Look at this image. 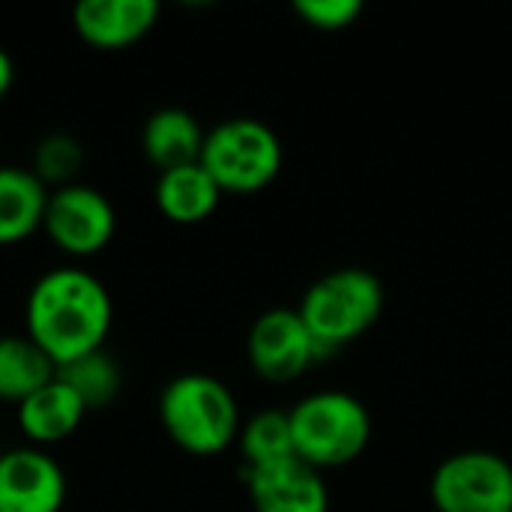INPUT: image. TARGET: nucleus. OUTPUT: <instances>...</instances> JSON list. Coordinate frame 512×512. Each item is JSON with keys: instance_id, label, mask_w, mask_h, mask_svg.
Returning <instances> with one entry per match:
<instances>
[{"instance_id": "nucleus-18", "label": "nucleus", "mask_w": 512, "mask_h": 512, "mask_svg": "<svg viewBox=\"0 0 512 512\" xmlns=\"http://www.w3.org/2000/svg\"><path fill=\"white\" fill-rule=\"evenodd\" d=\"M237 444H240L246 471L297 459L288 411H273V408L258 411L255 417H249V423L240 426Z\"/></svg>"}, {"instance_id": "nucleus-8", "label": "nucleus", "mask_w": 512, "mask_h": 512, "mask_svg": "<svg viewBox=\"0 0 512 512\" xmlns=\"http://www.w3.org/2000/svg\"><path fill=\"white\" fill-rule=\"evenodd\" d=\"M249 366L267 384L297 381L315 360L318 345L297 309H267L255 318L246 339Z\"/></svg>"}, {"instance_id": "nucleus-10", "label": "nucleus", "mask_w": 512, "mask_h": 512, "mask_svg": "<svg viewBox=\"0 0 512 512\" xmlns=\"http://www.w3.org/2000/svg\"><path fill=\"white\" fill-rule=\"evenodd\" d=\"M246 489L255 512H330L321 471L300 459L246 471Z\"/></svg>"}, {"instance_id": "nucleus-19", "label": "nucleus", "mask_w": 512, "mask_h": 512, "mask_svg": "<svg viewBox=\"0 0 512 512\" xmlns=\"http://www.w3.org/2000/svg\"><path fill=\"white\" fill-rule=\"evenodd\" d=\"M84 165V147L69 132H48L33 147V165L30 171L51 189L75 183V174Z\"/></svg>"}, {"instance_id": "nucleus-5", "label": "nucleus", "mask_w": 512, "mask_h": 512, "mask_svg": "<svg viewBox=\"0 0 512 512\" xmlns=\"http://www.w3.org/2000/svg\"><path fill=\"white\" fill-rule=\"evenodd\" d=\"M201 165L222 195H252L276 180L282 168V141L264 120L228 117L207 132Z\"/></svg>"}, {"instance_id": "nucleus-3", "label": "nucleus", "mask_w": 512, "mask_h": 512, "mask_svg": "<svg viewBox=\"0 0 512 512\" xmlns=\"http://www.w3.org/2000/svg\"><path fill=\"white\" fill-rule=\"evenodd\" d=\"M297 312L312 333L321 360L375 327L384 312V285L372 270L339 267L306 288Z\"/></svg>"}, {"instance_id": "nucleus-9", "label": "nucleus", "mask_w": 512, "mask_h": 512, "mask_svg": "<svg viewBox=\"0 0 512 512\" xmlns=\"http://www.w3.org/2000/svg\"><path fill=\"white\" fill-rule=\"evenodd\" d=\"M66 474L39 447L0 453V512H60L66 504Z\"/></svg>"}, {"instance_id": "nucleus-21", "label": "nucleus", "mask_w": 512, "mask_h": 512, "mask_svg": "<svg viewBox=\"0 0 512 512\" xmlns=\"http://www.w3.org/2000/svg\"><path fill=\"white\" fill-rule=\"evenodd\" d=\"M12 81H15V63H12V57L6 54V48L0 45V99L9 93Z\"/></svg>"}, {"instance_id": "nucleus-2", "label": "nucleus", "mask_w": 512, "mask_h": 512, "mask_svg": "<svg viewBox=\"0 0 512 512\" xmlns=\"http://www.w3.org/2000/svg\"><path fill=\"white\" fill-rule=\"evenodd\" d=\"M165 435L189 456H219L240 435V408L228 384L204 372H186L165 384L159 396Z\"/></svg>"}, {"instance_id": "nucleus-16", "label": "nucleus", "mask_w": 512, "mask_h": 512, "mask_svg": "<svg viewBox=\"0 0 512 512\" xmlns=\"http://www.w3.org/2000/svg\"><path fill=\"white\" fill-rule=\"evenodd\" d=\"M54 375L57 366L27 333L0 336V402L21 405L39 387L54 381Z\"/></svg>"}, {"instance_id": "nucleus-17", "label": "nucleus", "mask_w": 512, "mask_h": 512, "mask_svg": "<svg viewBox=\"0 0 512 512\" xmlns=\"http://www.w3.org/2000/svg\"><path fill=\"white\" fill-rule=\"evenodd\" d=\"M57 381H63L87 411H102L108 408L120 390H123V372L114 354L105 348L90 351L84 357H75L63 366H57Z\"/></svg>"}, {"instance_id": "nucleus-6", "label": "nucleus", "mask_w": 512, "mask_h": 512, "mask_svg": "<svg viewBox=\"0 0 512 512\" xmlns=\"http://www.w3.org/2000/svg\"><path fill=\"white\" fill-rule=\"evenodd\" d=\"M438 512H512V465L492 450L447 456L429 483Z\"/></svg>"}, {"instance_id": "nucleus-12", "label": "nucleus", "mask_w": 512, "mask_h": 512, "mask_svg": "<svg viewBox=\"0 0 512 512\" xmlns=\"http://www.w3.org/2000/svg\"><path fill=\"white\" fill-rule=\"evenodd\" d=\"M204 138L207 132L201 129L195 114L177 105L156 108L141 126V150L147 162L159 168V174L201 162Z\"/></svg>"}, {"instance_id": "nucleus-20", "label": "nucleus", "mask_w": 512, "mask_h": 512, "mask_svg": "<svg viewBox=\"0 0 512 512\" xmlns=\"http://www.w3.org/2000/svg\"><path fill=\"white\" fill-rule=\"evenodd\" d=\"M294 12L315 30H345L360 18L363 3L360 0H297Z\"/></svg>"}, {"instance_id": "nucleus-14", "label": "nucleus", "mask_w": 512, "mask_h": 512, "mask_svg": "<svg viewBox=\"0 0 512 512\" xmlns=\"http://www.w3.org/2000/svg\"><path fill=\"white\" fill-rule=\"evenodd\" d=\"M51 189L18 165H0V246H15L33 237L45 222Z\"/></svg>"}, {"instance_id": "nucleus-4", "label": "nucleus", "mask_w": 512, "mask_h": 512, "mask_svg": "<svg viewBox=\"0 0 512 512\" xmlns=\"http://www.w3.org/2000/svg\"><path fill=\"white\" fill-rule=\"evenodd\" d=\"M294 453L315 471L342 468L363 456L372 441L369 408L342 390H321L300 399L291 411Z\"/></svg>"}, {"instance_id": "nucleus-13", "label": "nucleus", "mask_w": 512, "mask_h": 512, "mask_svg": "<svg viewBox=\"0 0 512 512\" xmlns=\"http://www.w3.org/2000/svg\"><path fill=\"white\" fill-rule=\"evenodd\" d=\"M84 414L87 408L81 405V399L54 375V381H48L18 405V426L24 438L36 447H51L72 438Z\"/></svg>"}, {"instance_id": "nucleus-1", "label": "nucleus", "mask_w": 512, "mask_h": 512, "mask_svg": "<svg viewBox=\"0 0 512 512\" xmlns=\"http://www.w3.org/2000/svg\"><path fill=\"white\" fill-rule=\"evenodd\" d=\"M114 321V303L99 276L81 267H57L42 273L24 309L27 336L63 366L75 357L105 348Z\"/></svg>"}, {"instance_id": "nucleus-7", "label": "nucleus", "mask_w": 512, "mask_h": 512, "mask_svg": "<svg viewBox=\"0 0 512 512\" xmlns=\"http://www.w3.org/2000/svg\"><path fill=\"white\" fill-rule=\"evenodd\" d=\"M42 231L60 252L72 258H87L102 252L114 240L117 210L96 186L69 183L51 189Z\"/></svg>"}, {"instance_id": "nucleus-11", "label": "nucleus", "mask_w": 512, "mask_h": 512, "mask_svg": "<svg viewBox=\"0 0 512 512\" xmlns=\"http://www.w3.org/2000/svg\"><path fill=\"white\" fill-rule=\"evenodd\" d=\"M159 21L156 0H81L72 27L81 42L99 51H120L144 39Z\"/></svg>"}, {"instance_id": "nucleus-15", "label": "nucleus", "mask_w": 512, "mask_h": 512, "mask_svg": "<svg viewBox=\"0 0 512 512\" xmlns=\"http://www.w3.org/2000/svg\"><path fill=\"white\" fill-rule=\"evenodd\" d=\"M219 198H222V189L204 171L201 162L162 171L153 189V201L159 213L177 225H198L210 219L213 210L219 207Z\"/></svg>"}]
</instances>
